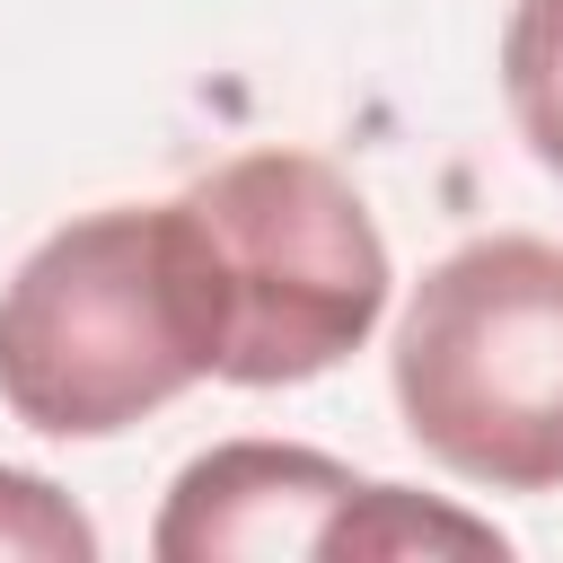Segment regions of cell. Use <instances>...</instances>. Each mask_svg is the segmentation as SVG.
<instances>
[{
	"instance_id": "cell-1",
	"label": "cell",
	"mask_w": 563,
	"mask_h": 563,
	"mask_svg": "<svg viewBox=\"0 0 563 563\" xmlns=\"http://www.w3.org/2000/svg\"><path fill=\"white\" fill-rule=\"evenodd\" d=\"M220 369V317L176 202H106L0 282V405L44 440H114Z\"/></svg>"
},
{
	"instance_id": "cell-2",
	"label": "cell",
	"mask_w": 563,
	"mask_h": 563,
	"mask_svg": "<svg viewBox=\"0 0 563 563\" xmlns=\"http://www.w3.org/2000/svg\"><path fill=\"white\" fill-rule=\"evenodd\" d=\"M211 317H220V369L229 387H308L334 361H352L396 290L387 238L352 176L317 150H238L211 176L176 194Z\"/></svg>"
},
{
	"instance_id": "cell-3",
	"label": "cell",
	"mask_w": 563,
	"mask_h": 563,
	"mask_svg": "<svg viewBox=\"0 0 563 563\" xmlns=\"http://www.w3.org/2000/svg\"><path fill=\"white\" fill-rule=\"evenodd\" d=\"M422 457L484 493H563V246L501 229L449 246L387 352Z\"/></svg>"
},
{
	"instance_id": "cell-4",
	"label": "cell",
	"mask_w": 563,
	"mask_h": 563,
	"mask_svg": "<svg viewBox=\"0 0 563 563\" xmlns=\"http://www.w3.org/2000/svg\"><path fill=\"white\" fill-rule=\"evenodd\" d=\"M352 466L299 440H220L202 449L158 519H150V554L158 563H246V554H317L325 519L352 501Z\"/></svg>"
},
{
	"instance_id": "cell-5",
	"label": "cell",
	"mask_w": 563,
	"mask_h": 563,
	"mask_svg": "<svg viewBox=\"0 0 563 563\" xmlns=\"http://www.w3.org/2000/svg\"><path fill=\"white\" fill-rule=\"evenodd\" d=\"M317 554L325 563H405V554H484V563H501L510 537L475 510L422 501L413 484H352V501L325 519Z\"/></svg>"
},
{
	"instance_id": "cell-6",
	"label": "cell",
	"mask_w": 563,
	"mask_h": 563,
	"mask_svg": "<svg viewBox=\"0 0 563 563\" xmlns=\"http://www.w3.org/2000/svg\"><path fill=\"white\" fill-rule=\"evenodd\" d=\"M501 97L545 176H563V0H510L501 26Z\"/></svg>"
},
{
	"instance_id": "cell-7",
	"label": "cell",
	"mask_w": 563,
	"mask_h": 563,
	"mask_svg": "<svg viewBox=\"0 0 563 563\" xmlns=\"http://www.w3.org/2000/svg\"><path fill=\"white\" fill-rule=\"evenodd\" d=\"M0 563H97V528L53 475L0 466Z\"/></svg>"
}]
</instances>
